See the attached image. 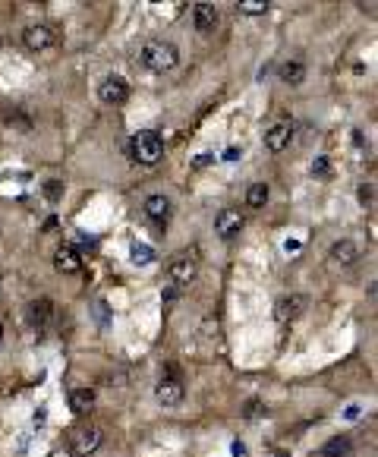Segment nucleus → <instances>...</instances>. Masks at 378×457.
<instances>
[{
  "instance_id": "nucleus-18",
  "label": "nucleus",
  "mask_w": 378,
  "mask_h": 457,
  "mask_svg": "<svg viewBox=\"0 0 378 457\" xmlns=\"http://www.w3.org/2000/svg\"><path fill=\"white\" fill-rule=\"evenodd\" d=\"M347 454H350V439H344V435L331 439L328 445L322 448V457H347Z\"/></svg>"
},
{
  "instance_id": "nucleus-3",
  "label": "nucleus",
  "mask_w": 378,
  "mask_h": 457,
  "mask_svg": "<svg viewBox=\"0 0 378 457\" xmlns=\"http://www.w3.org/2000/svg\"><path fill=\"white\" fill-rule=\"evenodd\" d=\"M101 448V429L94 426H79L76 432L70 435V451L72 457H89Z\"/></svg>"
},
{
  "instance_id": "nucleus-28",
  "label": "nucleus",
  "mask_w": 378,
  "mask_h": 457,
  "mask_svg": "<svg viewBox=\"0 0 378 457\" xmlns=\"http://www.w3.org/2000/svg\"><path fill=\"white\" fill-rule=\"evenodd\" d=\"M234 454H237V457H246V445H243V441H234Z\"/></svg>"
},
{
  "instance_id": "nucleus-12",
  "label": "nucleus",
  "mask_w": 378,
  "mask_h": 457,
  "mask_svg": "<svg viewBox=\"0 0 378 457\" xmlns=\"http://www.w3.org/2000/svg\"><path fill=\"white\" fill-rule=\"evenodd\" d=\"M54 268L63 274H76L79 268H82V256H79V249H72V246H60V249L54 252Z\"/></svg>"
},
{
  "instance_id": "nucleus-27",
  "label": "nucleus",
  "mask_w": 378,
  "mask_h": 457,
  "mask_svg": "<svg viewBox=\"0 0 378 457\" xmlns=\"http://www.w3.org/2000/svg\"><path fill=\"white\" fill-rule=\"evenodd\" d=\"M360 416V404H350V407H347V419H356Z\"/></svg>"
},
{
  "instance_id": "nucleus-15",
  "label": "nucleus",
  "mask_w": 378,
  "mask_h": 457,
  "mask_svg": "<svg viewBox=\"0 0 378 457\" xmlns=\"http://www.w3.org/2000/svg\"><path fill=\"white\" fill-rule=\"evenodd\" d=\"M70 410L79 413V416L92 413V410H94V391H92V388H76V391H70Z\"/></svg>"
},
{
  "instance_id": "nucleus-6",
  "label": "nucleus",
  "mask_w": 378,
  "mask_h": 457,
  "mask_svg": "<svg viewBox=\"0 0 378 457\" xmlns=\"http://www.w3.org/2000/svg\"><path fill=\"white\" fill-rule=\"evenodd\" d=\"M98 98L104 101V104H123V101L129 98V85H126V79H120V76H107L104 82L98 85Z\"/></svg>"
},
{
  "instance_id": "nucleus-11",
  "label": "nucleus",
  "mask_w": 378,
  "mask_h": 457,
  "mask_svg": "<svg viewBox=\"0 0 378 457\" xmlns=\"http://www.w3.org/2000/svg\"><path fill=\"white\" fill-rule=\"evenodd\" d=\"M293 139V127L290 123H274L271 129L265 133V149L268 151H284Z\"/></svg>"
},
{
  "instance_id": "nucleus-8",
  "label": "nucleus",
  "mask_w": 378,
  "mask_h": 457,
  "mask_svg": "<svg viewBox=\"0 0 378 457\" xmlns=\"http://www.w3.org/2000/svg\"><path fill=\"white\" fill-rule=\"evenodd\" d=\"M239 230H243V215H239L237 208H224V212L215 217V234L221 237V240H230Z\"/></svg>"
},
{
  "instance_id": "nucleus-19",
  "label": "nucleus",
  "mask_w": 378,
  "mask_h": 457,
  "mask_svg": "<svg viewBox=\"0 0 378 457\" xmlns=\"http://www.w3.org/2000/svg\"><path fill=\"white\" fill-rule=\"evenodd\" d=\"M268 202V183H252L249 193H246V205L249 208H265Z\"/></svg>"
},
{
  "instance_id": "nucleus-4",
  "label": "nucleus",
  "mask_w": 378,
  "mask_h": 457,
  "mask_svg": "<svg viewBox=\"0 0 378 457\" xmlns=\"http://www.w3.org/2000/svg\"><path fill=\"white\" fill-rule=\"evenodd\" d=\"M155 397L164 404V407H177L180 401H183V382L177 379V372H167L161 382H158V388H155Z\"/></svg>"
},
{
  "instance_id": "nucleus-13",
  "label": "nucleus",
  "mask_w": 378,
  "mask_h": 457,
  "mask_svg": "<svg viewBox=\"0 0 378 457\" xmlns=\"http://www.w3.org/2000/svg\"><path fill=\"white\" fill-rule=\"evenodd\" d=\"M171 199H167V195H148V199H145V217H148V221H155V224H164L167 217H171Z\"/></svg>"
},
{
  "instance_id": "nucleus-5",
  "label": "nucleus",
  "mask_w": 378,
  "mask_h": 457,
  "mask_svg": "<svg viewBox=\"0 0 378 457\" xmlns=\"http://www.w3.org/2000/svg\"><path fill=\"white\" fill-rule=\"evenodd\" d=\"M167 278H171L173 284H189V281L195 278V259L189 256V252L173 256L171 265H167Z\"/></svg>"
},
{
  "instance_id": "nucleus-7",
  "label": "nucleus",
  "mask_w": 378,
  "mask_h": 457,
  "mask_svg": "<svg viewBox=\"0 0 378 457\" xmlns=\"http://www.w3.org/2000/svg\"><path fill=\"white\" fill-rule=\"evenodd\" d=\"M23 41H26L28 50H48V48L57 45V35L50 26H28L23 32Z\"/></svg>"
},
{
  "instance_id": "nucleus-21",
  "label": "nucleus",
  "mask_w": 378,
  "mask_h": 457,
  "mask_svg": "<svg viewBox=\"0 0 378 457\" xmlns=\"http://www.w3.org/2000/svg\"><path fill=\"white\" fill-rule=\"evenodd\" d=\"M239 13H246V16H261V13L268 10L265 0H243V4H237Z\"/></svg>"
},
{
  "instance_id": "nucleus-16",
  "label": "nucleus",
  "mask_w": 378,
  "mask_h": 457,
  "mask_svg": "<svg viewBox=\"0 0 378 457\" xmlns=\"http://www.w3.org/2000/svg\"><path fill=\"white\" fill-rule=\"evenodd\" d=\"M328 256L334 259V262H340V265H353L356 259H360V246H356L353 240H338L331 246Z\"/></svg>"
},
{
  "instance_id": "nucleus-25",
  "label": "nucleus",
  "mask_w": 378,
  "mask_h": 457,
  "mask_svg": "<svg viewBox=\"0 0 378 457\" xmlns=\"http://www.w3.org/2000/svg\"><path fill=\"white\" fill-rule=\"evenodd\" d=\"M212 161H215V158L205 151V155H199V158H195V168H205V164H212Z\"/></svg>"
},
{
  "instance_id": "nucleus-22",
  "label": "nucleus",
  "mask_w": 378,
  "mask_h": 457,
  "mask_svg": "<svg viewBox=\"0 0 378 457\" xmlns=\"http://www.w3.org/2000/svg\"><path fill=\"white\" fill-rule=\"evenodd\" d=\"M45 195H48L50 202L60 199V195H63V183H60V180H48V183H45Z\"/></svg>"
},
{
  "instance_id": "nucleus-9",
  "label": "nucleus",
  "mask_w": 378,
  "mask_h": 457,
  "mask_svg": "<svg viewBox=\"0 0 378 457\" xmlns=\"http://www.w3.org/2000/svg\"><path fill=\"white\" fill-rule=\"evenodd\" d=\"M303 309H306V296H300V294L281 296V300L274 303V318H278V322H293Z\"/></svg>"
},
{
  "instance_id": "nucleus-14",
  "label": "nucleus",
  "mask_w": 378,
  "mask_h": 457,
  "mask_svg": "<svg viewBox=\"0 0 378 457\" xmlns=\"http://www.w3.org/2000/svg\"><path fill=\"white\" fill-rule=\"evenodd\" d=\"M50 316H54V303L45 300V296H41V300H32V303H28V322H32L35 328L48 325Z\"/></svg>"
},
{
  "instance_id": "nucleus-26",
  "label": "nucleus",
  "mask_w": 378,
  "mask_h": 457,
  "mask_svg": "<svg viewBox=\"0 0 378 457\" xmlns=\"http://www.w3.org/2000/svg\"><path fill=\"white\" fill-rule=\"evenodd\" d=\"M237 158H239V149H234V145H230V149L224 151V161H237Z\"/></svg>"
},
{
  "instance_id": "nucleus-24",
  "label": "nucleus",
  "mask_w": 378,
  "mask_h": 457,
  "mask_svg": "<svg viewBox=\"0 0 378 457\" xmlns=\"http://www.w3.org/2000/svg\"><path fill=\"white\" fill-rule=\"evenodd\" d=\"M312 173H318V177L328 173V158H315V161H312Z\"/></svg>"
},
{
  "instance_id": "nucleus-2",
  "label": "nucleus",
  "mask_w": 378,
  "mask_h": 457,
  "mask_svg": "<svg viewBox=\"0 0 378 457\" xmlns=\"http://www.w3.org/2000/svg\"><path fill=\"white\" fill-rule=\"evenodd\" d=\"M129 155H133V161L145 164V168H155V164L164 158L161 136H158V133H136L133 145H129Z\"/></svg>"
},
{
  "instance_id": "nucleus-20",
  "label": "nucleus",
  "mask_w": 378,
  "mask_h": 457,
  "mask_svg": "<svg viewBox=\"0 0 378 457\" xmlns=\"http://www.w3.org/2000/svg\"><path fill=\"white\" fill-rule=\"evenodd\" d=\"M129 259H133L136 265H151V262H155V249H151V246H145V243H133V246H129Z\"/></svg>"
},
{
  "instance_id": "nucleus-23",
  "label": "nucleus",
  "mask_w": 378,
  "mask_h": 457,
  "mask_svg": "<svg viewBox=\"0 0 378 457\" xmlns=\"http://www.w3.org/2000/svg\"><path fill=\"white\" fill-rule=\"evenodd\" d=\"M265 404H261V401H249V404H246V419H259V416H265Z\"/></svg>"
},
{
  "instance_id": "nucleus-29",
  "label": "nucleus",
  "mask_w": 378,
  "mask_h": 457,
  "mask_svg": "<svg viewBox=\"0 0 378 457\" xmlns=\"http://www.w3.org/2000/svg\"><path fill=\"white\" fill-rule=\"evenodd\" d=\"M0 340H4V325H0Z\"/></svg>"
},
{
  "instance_id": "nucleus-17",
  "label": "nucleus",
  "mask_w": 378,
  "mask_h": 457,
  "mask_svg": "<svg viewBox=\"0 0 378 457\" xmlns=\"http://www.w3.org/2000/svg\"><path fill=\"white\" fill-rule=\"evenodd\" d=\"M303 79H306V67H303L300 60H287L281 67V82H287V85H300Z\"/></svg>"
},
{
  "instance_id": "nucleus-10",
  "label": "nucleus",
  "mask_w": 378,
  "mask_h": 457,
  "mask_svg": "<svg viewBox=\"0 0 378 457\" xmlns=\"http://www.w3.org/2000/svg\"><path fill=\"white\" fill-rule=\"evenodd\" d=\"M193 26H195V32H202V35L215 32V28H217V6L215 4H195Z\"/></svg>"
},
{
  "instance_id": "nucleus-1",
  "label": "nucleus",
  "mask_w": 378,
  "mask_h": 457,
  "mask_svg": "<svg viewBox=\"0 0 378 457\" xmlns=\"http://www.w3.org/2000/svg\"><path fill=\"white\" fill-rule=\"evenodd\" d=\"M139 57H142V67L151 72H167L180 63V50L171 41H148Z\"/></svg>"
}]
</instances>
